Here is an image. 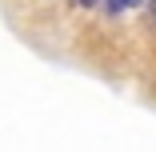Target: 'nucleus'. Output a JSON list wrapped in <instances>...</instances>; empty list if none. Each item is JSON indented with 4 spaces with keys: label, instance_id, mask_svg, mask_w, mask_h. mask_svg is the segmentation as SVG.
I'll return each instance as SVG.
<instances>
[{
    "label": "nucleus",
    "instance_id": "7ed1b4c3",
    "mask_svg": "<svg viewBox=\"0 0 156 152\" xmlns=\"http://www.w3.org/2000/svg\"><path fill=\"white\" fill-rule=\"evenodd\" d=\"M152 12H156V0H152Z\"/></svg>",
    "mask_w": 156,
    "mask_h": 152
},
{
    "label": "nucleus",
    "instance_id": "f257e3e1",
    "mask_svg": "<svg viewBox=\"0 0 156 152\" xmlns=\"http://www.w3.org/2000/svg\"><path fill=\"white\" fill-rule=\"evenodd\" d=\"M104 4H108V12H128V8L144 4V0H104Z\"/></svg>",
    "mask_w": 156,
    "mask_h": 152
},
{
    "label": "nucleus",
    "instance_id": "f03ea898",
    "mask_svg": "<svg viewBox=\"0 0 156 152\" xmlns=\"http://www.w3.org/2000/svg\"><path fill=\"white\" fill-rule=\"evenodd\" d=\"M76 4H84V8H92V4H96V0H76Z\"/></svg>",
    "mask_w": 156,
    "mask_h": 152
}]
</instances>
